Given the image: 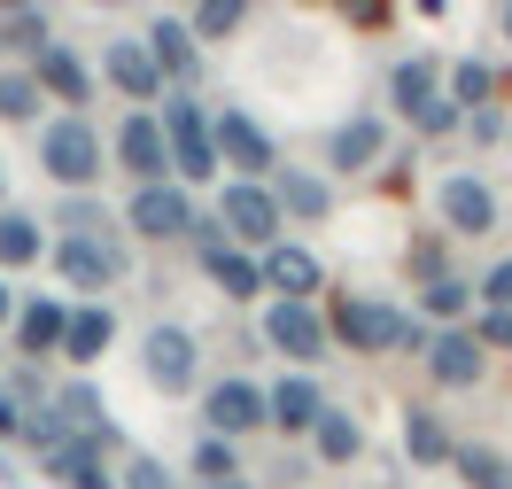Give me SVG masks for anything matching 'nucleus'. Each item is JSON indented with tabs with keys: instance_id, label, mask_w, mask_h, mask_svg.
Returning <instances> with one entry per match:
<instances>
[{
	"instance_id": "a878e982",
	"label": "nucleus",
	"mask_w": 512,
	"mask_h": 489,
	"mask_svg": "<svg viewBox=\"0 0 512 489\" xmlns=\"http://www.w3.org/2000/svg\"><path fill=\"white\" fill-rule=\"evenodd\" d=\"M264 187H272V202H280V218H288V210H295V218H326V179H311V171L280 163Z\"/></svg>"
},
{
	"instance_id": "9d476101",
	"label": "nucleus",
	"mask_w": 512,
	"mask_h": 489,
	"mask_svg": "<svg viewBox=\"0 0 512 489\" xmlns=\"http://www.w3.org/2000/svg\"><path fill=\"white\" fill-rule=\"evenodd\" d=\"M140 373H148L163 396H187L194 389V334L187 326H156V334L140 342Z\"/></svg>"
},
{
	"instance_id": "20e7f679",
	"label": "nucleus",
	"mask_w": 512,
	"mask_h": 489,
	"mask_svg": "<svg viewBox=\"0 0 512 489\" xmlns=\"http://www.w3.org/2000/svg\"><path fill=\"white\" fill-rule=\"evenodd\" d=\"M218 226H225V241L272 249V241H280V202H272V187H264V179H233L225 202H218Z\"/></svg>"
},
{
	"instance_id": "c756f323",
	"label": "nucleus",
	"mask_w": 512,
	"mask_h": 489,
	"mask_svg": "<svg viewBox=\"0 0 512 489\" xmlns=\"http://www.w3.org/2000/svg\"><path fill=\"white\" fill-rule=\"evenodd\" d=\"M39 101H47V94H39L32 70H0V117H8V125H32Z\"/></svg>"
},
{
	"instance_id": "4c0bfd02",
	"label": "nucleus",
	"mask_w": 512,
	"mask_h": 489,
	"mask_svg": "<svg viewBox=\"0 0 512 489\" xmlns=\"http://www.w3.org/2000/svg\"><path fill=\"white\" fill-rule=\"evenodd\" d=\"M474 295H481V303H489V311H512V257H497V264H489Z\"/></svg>"
},
{
	"instance_id": "e433bc0d",
	"label": "nucleus",
	"mask_w": 512,
	"mask_h": 489,
	"mask_svg": "<svg viewBox=\"0 0 512 489\" xmlns=\"http://www.w3.org/2000/svg\"><path fill=\"white\" fill-rule=\"evenodd\" d=\"M241 16H249L241 0H202V8H194V24H187V32H194V39H225V32H241Z\"/></svg>"
},
{
	"instance_id": "4be33fe9",
	"label": "nucleus",
	"mask_w": 512,
	"mask_h": 489,
	"mask_svg": "<svg viewBox=\"0 0 512 489\" xmlns=\"http://www.w3.org/2000/svg\"><path fill=\"white\" fill-rule=\"evenodd\" d=\"M109 342H117V319H109V303H70V319H63V358L94 365Z\"/></svg>"
},
{
	"instance_id": "bb28decb",
	"label": "nucleus",
	"mask_w": 512,
	"mask_h": 489,
	"mask_svg": "<svg viewBox=\"0 0 512 489\" xmlns=\"http://www.w3.org/2000/svg\"><path fill=\"white\" fill-rule=\"evenodd\" d=\"M63 303H24V311H16V350H24V358H47V350H63Z\"/></svg>"
},
{
	"instance_id": "c85d7f7f",
	"label": "nucleus",
	"mask_w": 512,
	"mask_h": 489,
	"mask_svg": "<svg viewBox=\"0 0 512 489\" xmlns=\"http://www.w3.org/2000/svg\"><path fill=\"white\" fill-rule=\"evenodd\" d=\"M404 451L419 466H450V435L435 427V412H404Z\"/></svg>"
},
{
	"instance_id": "58836bf2",
	"label": "nucleus",
	"mask_w": 512,
	"mask_h": 489,
	"mask_svg": "<svg viewBox=\"0 0 512 489\" xmlns=\"http://www.w3.org/2000/svg\"><path fill=\"white\" fill-rule=\"evenodd\" d=\"M117 489H179V482H171V466H163V458L140 451V458L125 466V482H117Z\"/></svg>"
},
{
	"instance_id": "a18cd8bd",
	"label": "nucleus",
	"mask_w": 512,
	"mask_h": 489,
	"mask_svg": "<svg viewBox=\"0 0 512 489\" xmlns=\"http://www.w3.org/2000/svg\"><path fill=\"white\" fill-rule=\"evenodd\" d=\"M225 489H241V482H225Z\"/></svg>"
},
{
	"instance_id": "cd10ccee",
	"label": "nucleus",
	"mask_w": 512,
	"mask_h": 489,
	"mask_svg": "<svg viewBox=\"0 0 512 489\" xmlns=\"http://www.w3.org/2000/svg\"><path fill=\"white\" fill-rule=\"evenodd\" d=\"M47 257V233H39V218H24V210H0V264H39Z\"/></svg>"
},
{
	"instance_id": "c9c22d12",
	"label": "nucleus",
	"mask_w": 512,
	"mask_h": 489,
	"mask_svg": "<svg viewBox=\"0 0 512 489\" xmlns=\"http://www.w3.org/2000/svg\"><path fill=\"white\" fill-rule=\"evenodd\" d=\"M63 226H70V233H86V241H117V218H109V210H101L94 195H70Z\"/></svg>"
},
{
	"instance_id": "dca6fc26",
	"label": "nucleus",
	"mask_w": 512,
	"mask_h": 489,
	"mask_svg": "<svg viewBox=\"0 0 512 489\" xmlns=\"http://www.w3.org/2000/svg\"><path fill=\"white\" fill-rule=\"evenodd\" d=\"M101 451H109V443L70 435L63 451H47V482H55V489H117V482H109V466H101Z\"/></svg>"
},
{
	"instance_id": "7c9ffc66",
	"label": "nucleus",
	"mask_w": 512,
	"mask_h": 489,
	"mask_svg": "<svg viewBox=\"0 0 512 489\" xmlns=\"http://www.w3.org/2000/svg\"><path fill=\"white\" fill-rule=\"evenodd\" d=\"M0 39H8V47H16V55H47V47H55V39H47V16H39V8H8V16H0Z\"/></svg>"
},
{
	"instance_id": "393cba45",
	"label": "nucleus",
	"mask_w": 512,
	"mask_h": 489,
	"mask_svg": "<svg viewBox=\"0 0 512 489\" xmlns=\"http://www.w3.org/2000/svg\"><path fill=\"white\" fill-rule=\"evenodd\" d=\"M450 474L466 489H512V458L489 443H450Z\"/></svg>"
},
{
	"instance_id": "79ce46f5",
	"label": "nucleus",
	"mask_w": 512,
	"mask_h": 489,
	"mask_svg": "<svg viewBox=\"0 0 512 489\" xmlns=\"http://www.w3.org/2000/svg\"><path fill=\"white\" fill-rule=\"evenodd\" d=\"M412 125H419V132H450V125H458V109H450V94H443V101H435V109H419Z\"/></svg>"
},
{
	"instance_id": "a19ab883",
	"label": "nucleus",
	"mask_w": 512,
	"mask_h": 489,
	"mask_svg": "<svg viewBox=\"0 0 512 489\" xmlns=\"http://www.w3.org/2000/svg\"><path fill=\"white\" fill-rule=\"evenodd\" d=\"M24 412H32V404H16V396L0 389V443H24Z\"/></svg>"
},
{
	"instance_id": "1a4fd4ad",
	"label": "nucleus",
	"mask_w": 512,
	"mask_h": 489,
	"mask_svg": "<svg viewBox=\"0 0 512 489\" xmlns=\"http://www.w3.org/2000/svg\"><path fill=\"white\" fill-rule=\"evenodd\" d=\"M272 412H264V389L256 381H218V389L202 396V435H218V443H233V435H249V427H264Z\"/></svg>"
},
{
	"instance_id": "f704fd0d",
	"label": "nucleus",
	"mask_w": 512,
	"mask_h": 489,
	"mask_svg": "<svg viewBox=\"0 0 512 489\" xmlns=\"http://www.w3.org/2000/svg\"><path fill=\"white\" fill-rule=\"evenodd\" d=\"M194 474H202V489H225L241 466H233V443H218V435H194Z\"/></svg>"
},
{
	"instance_id": "f257e3e1",
	"label": "nucleus",
	"mask_w": 512,
	"mask_h": 489,
	"mask_svg": "<svg viewBox=\"0 0 512 489\" xmlns=\"http://www.w3.org/2000/svg\"><path fill=\"white\" fill-rule=\"evenodd\" d=\"M334 334H342V350H357V358L419 350V326L396 303H373V295H334Z\"/></svg>"
},
{
	"instance_id": "aec40b11",
	"label": "nucleus",
	"mask_w": 512,
	"mask_h": 489,
	"mask_svg": "<svg viewBox=\"0 0 512 489\" xmlns=\"http://www.w3.org/2000/svg\"><path fill=\"white\" fill-rule=\"evenodd\" d=\"M427 373H435L443 389H474V381H481V342H474V334H458V326H443V334L427 342Z\"/></svg>"
},
{
	"instance_id": "37998d69",
	"label": "nucleus",
	"mask_w": 512,
	"mask_h": 489,
	"mask_svg": "<svg viewBox=\"0 0 512 489\" xmlns=\"http://www.w3.org/2000/svg\"><path fill=\"white\" fill-rule=\"evenodd\" d=\"M0 319H16V295H8V280H0Z\"/></svg>"
},
{
	"instance_id": "2eb2a0df",
	"label": "nucleus",
	"mask_w": 512,
	"mask_h": 489,
	"mask_svg": "<svg viewBox=\"0 0 512 489\" xmlns=\"http://www.w3.org/2000/svg\"><path fill=\"white\" fill-rule=\"evenodd\" d=\"M32 78H39V94L70 101V117H86V94H94V70H86V55H78V47H47V55L32 63Z\"/></svg>"
},
{
	"instance_id": "72a5a7b5",
	"label": "nucleus",
	"mask_w": 512,
	"mask_h": 489,
	"mask_svg": "<svg viewBox=\"0 0 512 489\" xmlns=\"http://www.w3.org/2000/svg\"><path fill=\"white\" fill-rule=\"evenodd\" d=\"M443 94H450V109H481V101L497 94V70H489V63H458Z\"/></svg>"
},
{
	"instance_id": "a211bd4d",
	"label": "nucleus",
	"mask_w": 512,
	"mask_h": 489,
	"mask_svg": "<svg viewBox=\"0 0 512 489\" xmlns=\"http://www.w3.org/2000/svg\"><path fill=\"white\" fill-rule=\"evenodd\" d=\"M381 148H388V125H381V117H342L334 140H326V163H334V171H373Z\"/></svg>"
},
{
	"instance_id": "39448f33",
	"label": "nucleus",
	"mask_w": 512,
	"mask_h": 489,
	"mask_svg": "<svg viewBox=\"0 0 512 489\" xmlns=\"http://www.w3.org/2000/svg\"><path fill=\"white\" fill-rule=\"evenodd\" d=\"M125 226H140V241H179L194 226V202L179 179H163V187H132L125 202Z\"/></svg>"
},
{
	"instance_id": "6ab92c4d",
	"label": "nucleus",
	"mask_w": 512,
	"mask_h": 489,
	"mask_svg": "<svg viewBox=\"0 0 512 489\" xmlns=\"http://www.w3.org/2000/svg\"><path fill=\"white\" fill-rule=\"evenodd\" d=\"M435 210H443L450 233H489V226H497V195H489L481 179H443Z\"/></svg>"
},
{
	"instance_id": "9b49d317",
	"label": "nucleus",
	"mask_w": 512,
	"mask_h": 489,
	"mask_svg": "<svg viewBox=\"0 0 512 489\" xmlns=\"http://www.w3.org/2000/svg\"><path fill=\"white\" fill-rule=\"evenodd\" d=\"M202 272H210V280H218V295H233V303L264 295V264L241 257V249L225 241V226H202Z\"/></svg>"
},
{
	"instance_id": "c03bdc74",
	"label": "nucleus",
	"mask_w": 512,
	"mask_h": 489,
	"mask_svg": "<svg viewBox=\"0 0 512 489\" xmlns=\"http://www.w3.org/2000/svg\"><path fill=\"white\" fill-rule=\"evenodd\" d=\"M505 39H512V8H505Z\"/></svg>"
},
{
	"instance_id": "f8f14e48",
	"label": "nucleus",
	"mask_w": 512,
	"mask_h": 489,
	"mask_svg": "<svg viewBox=\"0 0 512 489\" xmlns=\"http://www.w3.org/2000/svg\"><path fill=\"white\" fill-rule=\"evenodd\" d=\"M264 342L288 350L295 365H311L326 350V319L311 311V303H272V311H264Z\"/></svg>"
},
{
	"instance_id": "f3484780",
	"label": "nucleus",
	"mask_w": 512,
	"mask_h": 489,
	"mask_svg": "<svg viewBox=\"0 0 512 489\" xmlns=\"http://www.w3.org/2000/svg\"><path fill=\"white\" fill-rule=\"evenodd\" d=\"M109 86L125 101H163V70L140 39H109Z\"/></svg>"
},
{
	"instance_id": "7ed1b4c3",
	"label": "nucleus",
	"mask_w": 512,
	"mask_h": 489,
	"mask_svg": "<svg viewBox=\"0 0 512 489\" xmlns=\"http://www.w3.org/2000/svg\"><path fill=\"white\" fill-rule=\"evenodd\" d=\"M163 148H171V171H179V179H210V171H218V132L202 117V101L163 94Z\"/></svg>"
},
{
	"instance_id": "f03ea898",
	"label": "nucleus",
	"mask_w": 512,
	"mask_h": 489,
	"mask_svg": "<svg viewBox=\"0 0 512 489\" xmlns=\"http://www.w3.org/2000/svg\"><path fill=\"white\" fill-rule=\"evenodd\" d=\"M39 171L55 179V187H70V195H86L101 179V140L86 117H55V125L39 132Z\"/></svg>"
},
{
	"instance_id": "ea45409f",
	"label": "nucleus",
	"mask_w": 512,
	"mask_h": 489,
	"mask_svg": "<svg viewBox=\"0 0 512 489\" xmlns=\"http://www.w3.org/2000/svg\"><path fill=\"white\" fill-rule=\"evenodd\" d=\"M474 342H481V350H512V311H481Z\"/></svg>"
},
{
	"instance_id": "412c9836",
	"label": "nucleus",
	"mask_w": 512,
	"mask_h": 489,
	"mask_svg": "<svg viewBox=\"0 0 512 489\" xmlns=\"http://www.w3.org/2000/svg\"><path fill=\"white\" fill-rule=\"evenodd\" d=\"M388 101H396L404 117L435 109V101H443V63H435V55H404V63L388 70Z\"/></svg>"
},
{
	"instance_id": "6e6552de",
	"label": "nucleus",
	"mask_w": 512,
	"mask_h": 489,
	"mask_svg": "<svg viewBox=\"0 0 512 489\" xmlns=\"http://www.w3.org/2000/svg\"><path fill=\"white\" fill-rule=\"evenodd\" d=\"M55 272H63V280L86 295V303H94V295L109 288L117 272H125V257H117V241H86V233H63V241H55Z\"/></svg>"
},
{
	"instance_id": "5701e85b",
	"label": "nucleus",
	"mask_w": 512,
	"mask_h": 489,
	"mask_svg": "<svg viewBox=\"0 0 512 489\" xmlns=\"http://www.w3.org/2000/svg\"><path fill=\"white\" fill-rule=\"evenodd\" d=\"M148 55H156V70H163V86H179V78H194V32L179 24V16H156L148 24V39H140Z\"/></svg>"
},
{
	"instance_id": "0eeeda50",
	"label": "nucleus",
	"mask_w": 512,
	"mask_h": 489,
	"mask_svg": "<svg viewBox=\"0 0 512 489\" xmlns=\"http://www.w3.org/2000/svg\"><path fill=\"white\" fill-rule=\"evenodd\" d=\"M210 132H218V163L249 171V179H272V171H280V156H272V132L256 125L249 109H225V117H210Z\"/></svg>"
},
{
	"instance_id": "ddd939ff",
	"label": "nucleus",
	"mask_w": 512,
	"mask_h": 489,
	"mask_svg": "<svg viewBox=\"0 0 512 489\" xmlns=\"http://www.w3.org/2000/svg\"><path fill=\"white\" fill-rule=\"evenodd\" d=\"M256 264H264V288H280V303H311V295L326 288L319 257H311V249H295V241H272Z\"/></svg>"
},
{
	"instance_id": "4468645a",
	"label": "nucleus",
	"mask_w": 512,
	"mask_h": 489,
	"mask_svg": "<svg viewBox=\"0 0 512 489\" xmlns=\"http://www.w3.org/2000/svg\"><path fill=\"white\" fill-rule=\"evenodd\" d=\"M264 412H272L280 435H311V427L326 420V389L311 381V373H288L280 389H264Z\"/></svg>"
},
{
	"instance_id": "473e14b6",
	"label": "nucleus",
	"mask_w": 512,
	"mask_h": 489,
	"mask_svg": "<svg viewBox=\"0 0 512 489\" xmlns=\"http://www.w3.org/2000/svg\"><path fill=\"white\" fill-rule=\"evenodd\" d=\"M311 443H319V458H334V466H342V458H357V443H365V435H357L350 412H334V404H326V420L311 427Z\"/></svg>"
},
{
	"instance_id": "b1692460",
	"label": "nucleus",
	"mask_w": 512,
	"mask_h": 489,
	"mask_svg": "<svg viewBox=\"0 0 512 489\" xmlns=\"http://www.w3.org/2000/svg\"><path fill=\"white\" fill-rule=\"evenodd\" d=\"M55 412H63V427H70V435L117 443V435H109V404H101V389H94V381H70V389L55 396Z\"/></svg>"
},
{
	"instance_id": "423d86ee",
	"label": "nucleus",
	"mask_w": 512,
	"mask_h": 489,
	"mask_svg": "<svg viewBox=\"0 0 512 489\" xmlns=\"http://www.w3.org/2000/svg\"><path fill=\"white\" fill-rule=\"evenodd\" d=\"M117 163L132 171V187H163V179H171V148H163V117H148V109H132L125 125H117Z\"/></svg>"
},
{
	"instance_id": "2f4dec72",
	"label": "nucleus",
	"mask_w": 512,
	"mask_h": 489,
	"mask_svg": "<svg viewBox=\"0 0 512 489\" xmlns=\"http://www.w3.org/2000/svg\"><path fill=\"white\" fill-rule=\"evenodd\" d=\"M419 303H427V319H443V326H458L466 319V311H474V288H466V280H427V288H419Z\"/></svg>"
}]
</instances>
